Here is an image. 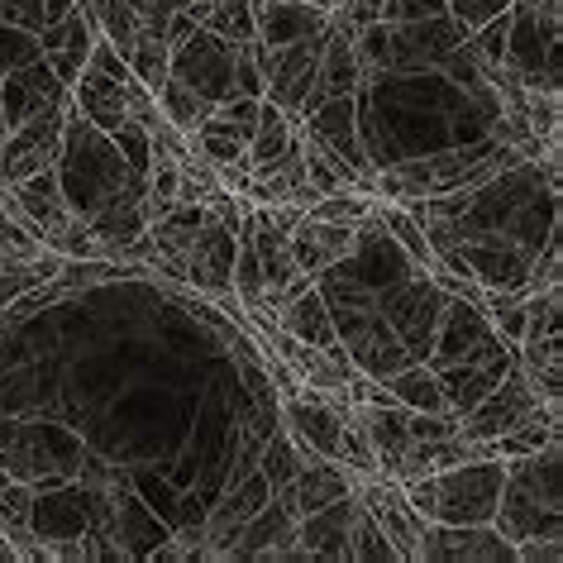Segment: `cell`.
<instances>
[{
	"mask_svg": "<svg viewBox=\"0 0 563 563\" xmlns=\"http://www.w3.org/2000/svg\"><path fill=\"white\" fill-rule=\"evenodd\" d=\"M153 96H158L163 120L173 124V130H181V134H196V130H201V120L210 115V110H216V106L206 101V96H196L191 87H181L177 77H167V81H163V87L153 91Z\"/></svg>",
	"mask_w": 563,
	"mask_h": 563,
	"instance_id": "d6986e66",
	"label": "cell"
},
{
	"mask_svg": "<svg viewBox=\"0 0 563 563\" xmlns=\"http://www.w3.org/2000/svg\"><path fill=\"white\" fill-rule=\"evenodd\" d=\"M534 406H540V397H534V387L526 383L520 363H511V373H506L501 391H492V397L459 426V434H463V440H497V434H506L520 416L534 411Z\"/></svg>",
	"mask_w": 563,
	"mask_h": 563,
	"instance_id": "4fadbf2b",
	"label": "cell"
},
{
	"mask_svg": "<svg viewBox=\"0 0 563 563\" xmlns=\"http://www.w3.org/2000/svg\"><path fill=\"white\" fill-rule=\"evenodd\" d=\"M239 220H244V196H234V191L210 196V201H206V220H201L196 244L187 253V273H181V282H191V287L206 291V297H224V291H234L230 273H234Z\"/></svg>",
	"mask_w": 563,
	"mask_h": 563,
	"instance_id": "3957f363",
	"label": "cell"
},
{
	"mask_svg": "<svg viewBox=\"0 0 563 563\" xmlns=\"http://www.w3.org/2000/svg\"><path fill=\"white\" fill-rule=\"evenodd\" d=\"M444 10L454 15V24L463 34H473V30H483L487 20H497L511 10V0H444Z\"/></svg>",
	"mask_w": 563,
	"mask_h": 563,
	"instance_id": "83f0119b",
	"label": "cell"
},
{
	"mask_svg": "<svg viewBox=\"0 0 563 563\" xmlns=\"http://www.w3.org/2000/svg\"><path fill=\"white\" fill-rule=\"evenodd\" d=\"M358 477L344 468V463H334V459H306L297 477H291V487H287V497L291 506H297V516H311L320 511V506H330V501H340L354 492Z\"/></svg>",
	"mask_w": 563,
	"mask_h": 563,
	"instance_id": "2e32d148",
	"label": "cell"
},
{
	"mask_svg": "<svg viewBox=\"0 0 563 563\" xmlns=\"http://www.w3.org/2000/svg\"><path fill=\"white\" fill-rule=\"evenodd\" d=\"M320 48H325V34H320V38H301V44H277V48L258 44V73H263V96H267V101L297 115L301 101H306V91L316 87Z\"/></svg>",
	"mask_w": 563,
	"mask_h": 563,
	"instance_id": "8992f818",
	"label": "cell"
},
{
	"mask_svg": "<svg viewBox=\"0 0 563 563\" xmlns=\"http://www.w3.org/2000/svg\"><path fill=\"white\" fill-rule=\"evenodd\" d=\"M124 5L134 10V20L144 24V34L167 38V24H173V15L187 5V0H124Z\"/></svg>",
	"mask_w": 563,
	"mask_h": 563,
	"instance_id": "4dcf8cb0",
	"label": "cell"
},
{
	"mask_svg": "<svg viewBox=\"0 0 563 563\" xmlns=\"http://www.w3.org/2000/svg\"><path fill=\"white\" fill-rule=\"evenodd\" d=\"M358 497H349L320 506V511L297 520V544L306 549V559H349V526H354Z\"/></svg>",
	"mask_w": 563,
	"mask_h": 563,
	"instance_id": "9a60e30c",
	"label": "cell"
},
{
	"mask_svg": "<svg viewBox=\"0 0 563 563\" xmlns=\"http://www.w3.org/2000/svg\"><path fill=\"white\" fill-rule=\"evenodd\" d=\"M234 96L263 101V73H258V38L234 44Z\"/></svg>",
	"mask_w": 563,
	"mask_h": 563,
	"instance_id": "f1b7e54d",
	"label": "cell"
},
{
	"mask_svg": "<svg viewBox=\"0 0 563 563\" xmlns=\"http://www.w3.org/2000/svg\"><path fill=\"white\" fill-rule=\"evenodd\" d=\"M291 244V258H297L301 273H330V267H340L349 253L358 249V224H334V220H311L301 216V224L287 234Z\"/></svg>",
	"mask_w": 563,
	"mask_h": 563,
	"instance_id": "7c38bea8",
	"label": "cell"
},
{
	"mask_svg": "<svg viewBox=\"0 0 563 563\" xmlns=\"http://www.w3.org/2000/svg\"><path fill=\"white\" fill-rule=\"evenodd\" d=\"M387 387H391V397H397L401 406H411V411H444V387L434 383L430 373H397V377H387Z\"/></svg>",
	"mask_w": 563,
	"mask_h": 563,
	"instance_id": "cb8c5ba5",
	"label": "cell"
},
{
	"mask_svg": "<svg viewBox=\"0 0 563 563\" xmlns=\"http://www.w3.org/2000/svg\"><path fill=\"white\" fill-rule=\"evenodd\" d=\"M349 559H397V549L387 544V534L377 530V520L363 511H354V526H349Z\"/></svg>",
	"mask_w": 563,
	"mask_h": 563,
	"instance_id": "484cf974",
	"label": "cell"
},
{
	"mask_svg": "<svg viewBox=\"0 0 563 563\" xmlns=\"http://www.w3.org/2000/svg\"><path fill=\"white\" fill-rule=\"evenodd\" d=\"M354 497H358L363 511L377 520V530L387 534V544L397 549V559H411L416 563V544H420V534H426L430 520L420 516L411 501H406L401 483H391V477L373 473V477H358V483H354Z\"/></svg>",
	"mask_w": 563,
	"mask_h": 563,
	"instance_id": "52a82bcc",
	"label": "cell"
},
{
	"mask_svg": "<svg viewBox=\"0 0 563 563\" xmlns=\"http://www.w3.org/2000/svg\"><path fill=\"white\" fill-rule=\"evenodd\" d=\"M273 325H277V330H287L291 340L316 344V349H334V344H340L334 316H330V306L320 301V291H316V287H306V291H297V297L282 301L277 311H273Z\"/></svg>",
	"mask_w": 563,
	"mask_h": 563,
	"instance_id": "e0dca14e",
	"label": "cell"
},
{
	"mask_svg": "<svg viewBox=\"0 0 563 563\" xmlns=\"http://www.w3.org/2000/svg\"><path fill=\"white\" fill-rule=\"evenodd\" d=\"M124 81H130V67H124V58L110 44H96L91 67L77 73V110L115 139L144 134L130 115V91H124Z\"/></svg>",
	"mask_w": 563,
	"mask_h": 563,
	"instance_id": "277c9868",
	"label": "cell"
},
{
	"mask_svg": "<svg viewBox=\"0 0 563 563\" xmlns=\"http://www.w3.org/2000/svg\"><path fill=\"white\" fill-rule=\"evenodd\" d=\"M297 134H301V115H291V110H282V106H273V101L263 96V106H258V124H253L249 153H244L249 173H258V167H273V163L282 158V153L297 144Z\"/></svg>",
	"mask_w": 563,
	"mask_h": 563,
	"instance_id": "ac0fdd59",
	"label": "cell"
},
{
	"mask_svg": "<svg viewBox=\"0 0 563 563\" xmlns=\"http://www.w3.org/2000/svg\"><path fill=\"white\" fill-rule=\"evenodd\" d=\"M559 477H563V449L549 440L540 454L506 459L501 497H497V526L506 540H559Z\"/></svg>",
	"mask_w": 563,
	"mask_h": 563,
	"instance_id": "6da1fadb",
	"label": "cell"
},
{
	"mask_svg": "<svg viewBox=\"0 0 563 563\" xmlns=\"http://www.w3.org/2000/svg\"><path fill=\"white\" fill-rule=\"evenodd\" d=\"M306 124L297 134V144H291L273 167H258V173H249V187H244V201L253 206H311L316 201V187L306 181Z\"/></svg>",
	"mask_w": 563,
	"mask_h": 563,
	"instance_id": "8fae6325",
	"label": "cell"
},
{
	"mask_svg": "<svg viewBox=\"0 0 563 563\" xmlns=\"http://www.w3.org/2000/svg\"><path fill=\"white\" fill-rule=\"evenodd\" d=\"M463 426V411L454 406H444V411H406V434L411 440H449V434H459Z\"/></svg>",
	"mask_w": 563,
	"mask_h": 563,
	"instance_id": "4316f807",
	"label": "cell"
},
{
	"mask_svg": "<svg viewBox=\"0 0 563 563\" xmlns=\"http://www.w3.org/2000/svg\"><path fill=\"white\" fill-rule=\"evenodd\" d=\"M559 540H516V559L526 563H559Z\"/></svg>",
	"mask_w": 563,
	"mask_h": 563,
	"instance_id": "1f68e13d",
	"label": "cell"
},
{
	"mask_svg": "<svg viewBox=\"0 0 563 563\" xmlns=\"http://www.w3.org/2000/svg\"><path fill=\"white\" fill-rule=\"evenodd\" d=\"M258 106L263 101H249V96H230L220 101L210 115L201 120V130L187 134V144L201 153L210 167H249L244 153H249V139H253V124H258Z\"/></svg>",
	"mask_w": 563,
	"mask_h": 563,
	"instance_id": "ba28073f",
	"label": "cell"
},
{
	"mask_svg": "<svg viewBox=\"0 0 563 563\" xmlns=\"http://www.w3.org/2000/svg\"><path fill=\"white\" fill-rule=\"evenodd\" d=\"M58 148H63V120L58 115H44V110H38V115L20 120L15 134L0 144V187L53 167L58 163Z\"/></svg>",
	"mask_w": 563,
	"mask_h": 563,
	"instance_id": "9c48e42d",
	"label": "cell"
},
{
	"mask_svg": "<svg viewBox=\"0 0 563 563\" xmlns=\"http://www.w3.org/2000/svg\"><path fill=\"white\" fill-rule=\"evenodd\" d=\"M487 306L492 325L501 330L506 344H520V334H526V297H516V291H501V287H483V297H477Z\"/></svg>",
	"mask_w": 563,
	"mask_h": 563,
	"instance_id": "7402d4cb",
	"label": "cell"
},
{
	"mask_svg": "<svg viewBox=\"0 0 563 563\" xmlns=\"http://www.w3.org/2000/svg\"><path fill=\"white\" fill-rule=\"evenodd\" d=\"M301 454H297V444L291 440H273V449L263 454V483L273 487V492H282V487H291V477H297V463Z\"/></svg>",
	"mask_w": 563,
	"mask_h": 563,
	"instance_id": "f546056e",
	"label": "cell"
},
{
	"mask_svg": "<svg viewBox=\"0 0 563 563\" xmlns=\"http://www.w3.org/2000/svg\"><path fill=\"white\" fill-rule=\"evenodd\" d=\"M206 30L230 38V44H249V38H258L253 34V0H216L210 15H206Z\"/></svg>",
	"mask_w": 563,
	"mask_h": 563,
	"instance_id": "603a6c76",
	"label": "cell"
},
{
	"mask_svg": "<svg viewBox=\"0 0 563 563\" xmlns=\"http://www.w3.org/2000/svg\"><path fill=\"white\" fill-rule=\"evenodd\" d=\"M0 253H5V258H38V253H48V249L30 220H20L15 210L0 206Z\"/></svg>",
	"mask_w": 563,
	"mask_h": 563,
	"instance_id": "d4e9b609",
	"label": "cell"
},
{
	"mask_svg": "<svg viewBox=\"0 0 563 563\" xmlns=\"http://www.w3.org/2000/svg\"><path fill=\"white\" fill-rule=\"evenodd\" d=\"M301 5H320V10H330V5H340V0H301Z\"/></svg>",
	"mask_w": 563,
	"mask_h": 563,
	"instance_id": "836d02e7",
	"label": "cell"
},
{
	"mask_svg": "<svg viewBox=\"0 0 563 563\" xmlns=\"http://www.w3.org/2000/svg\"><path fill=\"white\" fill-rule=\"evenodd\" d=\"M373 220L383 224V230L397 239V244L406 249V258L411 263H420V267H434V253H430V244H426V230L416 224V216L406 206H397V201H383V206H373Z\"/></svg>",
	"mask_w": 563,
	"mask_h": 563,
	"instance_id": "ffe728a7",
	"label": "cell"
},
{
	"mask_svg": "<svg viewBox=\"0 0 563 563\" xmlns=\"http://www.w3.org/2000/svg\"><path fill=\"white\" fill-rule=\"evenodd\" d=\"M5 559H20V554H15V544H10V534L0 530V563H5Z\"/></svg>",
	"mask_w": 563,
	"mask_h": 563,
	"instance_id": "d6a6232c",
	"label": "cell"
},
{
	"mask_svg": "<svg viewBox=\"0 0 563 563\" xmlns=\"http://www.w3.org/2000/svg\"><path fill=\"white\" fill-rule=\"evenodd\" d=\"M167 77H177L181 87L206 96L210 106L230 101L234 96V44L210 34L206 24H196L181 44L167 48Z\"/></svg>",
	"mask_w": 563,
	"mask_h": 563,
	"instance_id": "5b68a950",
	"label": "cell"
},
{
	"mask_svg": "<svg viewBox=\"0 0 563 563\" xmlns=\"http://www.w3.org/2000/svg\"><path fill=\"white\" fill-rule=\"evenodd\" d=\"M330 30V10L301 5V0H253V34L258 44H301V38H320Z\"/></svg>",
	"mask_w": 563,
	"mask_h": 563,
	"instance_id": "5bb4252c",
	"label": "cell"
},
{
	"mask_svg": "<svg viewBox=\"0 0 563 563\" xmlns=\"http://www.w3.org/2000/svg\"><path fill=\"white\" fill-rule=\"evenodd\" d=\"M459 559H516V544L497 526H440V520H430L416 544V563H459Z\"/></svg>",
	"mask_w": 563,
	"mask_h": 563,
	"instance_id": "30bf717a",
	"label": "cell"
},
{
	"mask_svg": "<svg viewBox=\"0 0 563 563\" xmlns=\"http://www.w3.org/2000/svg\"><path fill=\"white\" fill-rule=\"evenodd\" d=\"M373 196L368 191H354V187H340V191H325L306 206L311 220H334V224H368L373 220Z\"/></svg>",
	"mask_w": 563,
	"mask_h": 563,
	"instance_id": "44dd1931",
	"label": "cell"
},
{
	"mask_svg": "<svg viewBox=\"0 0 563 563\" xmlns=\"http://www.w3.org/2000/svg\"><path fill=\"white\" fill-rule=\"evenodd\" d=\"M501 477H506V463L473 459V463H454V468L411 477V483H401V492L420 516L440 520V526H492Z\"/></svg>",
	"mask_w": 563,
	"mask_h": 563,
	"instance_id": "7a4b0ae2",
	"label": "cell"
}]
</instances>
